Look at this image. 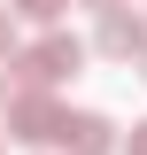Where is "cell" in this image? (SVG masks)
<instances>
[{
  "mask_svg": "<svg viewBox=\"0 0 147 155\" xmlns=\"http://www.w3.org/2000/svg\"><path fill=\"white\" fill-rule=\"evenodd\" d=\"M16 93H54L62 78H77L85 70V39H70V31H47V39H31L16 62Z\"/></svg>",
  "mask_w": 147,
  "mask_h": 155,
  "instance_id": "cell-1",
  "label": "cell"
},
{
  "mask_svg": "<svg viewBox=\"0 0 147 155\" xmlns=\"http://www.w3.org/2000/svg\"><path fill=\"white\" fill-rule=\"evenodd\" d=\"M93 47H101L109 62H139V47H147V23H139V16H101Z\"/></svg>",
  "mask_w": 147,
  "mask_h": 155,
  "instance_id": "cell-4",
  "label": "cell"
},
{
  "mask_svg": "<svg viewBox=\"0 0 147 155\" xmlns=\"http://www.w3.org/2000/svg\"><path fill=\"white\" fill-rule=\"evenodd\" d=\"M139 78H147V47H139Z\"/></svg>",
  "mask_w": 147,
  "mask_h": 155,
  "instance_id": "cell-10",
  "label": "cell"
},
{
  "mask_svg": "<svg viewBox=\"0 0 147 155\" xmlns=\"http://www.w3.org/2000/svg\"><path fill=\"white\" fill-rule=\"evenodd\" d=\"M124 155H147V116L132 124V140H124Z\"/></svg>",
  "mask_w": 147,
  "mask_h": 155,
  "instance_id": "cell-7",
  "label": "cell"
},
{
  "mask_svg": "<svg viewBox=\"0 0 147 155\" xmlns=\"http://www.w3.org/2000/svg\"><path fill=\"white\" fill-rule=\"evenodd\" d=\"M62 124H70V109H62L54 93H16V101H8V132H16L23 147H47V140H62Z\"/></svg>",
  "mask_w": 147,
  "mask_h": 155,
  "instance_id": "cell-2",
  "label": "cell"
},
{
  "mask_svg": "<svg viewBox=\"0 0 147 155\" xmlns=\"http://www.w3.org/2000/svg\"><path fill=\"white\" fill-rule=\"evenodd\" d=\"M77 8H93V16H124V0H77Z\"/></svg>",
  "mask_w": 147,
  "mask_h": 155,
  "instance_id": "cell-8",
  "label": "cell"
},
{
  "mask_svg": "<svg viewBox=\"0 0 147 155\" xmlns=\"http://www.w3.org/2000/svg\"><path fill=\"white\" fill-rule=\"evenodd\" d=\"M70 0H8V16H31V23H54Z\"/></svg>",
  "mask_w": 147,
  "mask_h": 155,
  "instance_id": "cell-5",
  "label": "cell"
},
{
  "mask_svg": "<svg viewBox=\"0 0 147 155\" xmlns=\"http://www.w3.org/2000/svg\"><path fill=\"white\" fill-rule=\"evenodd\" d=\"M8 101H16V93H8V70H0V109H8Z\"/></svg>",
  "mask_w": 147,
  "mask_h": 155,
  "instance_id": "cell-9",
  "label": "cell"
},
{
  "mask_svg": "<svg viewBox=\"0 0 147 155\" xmlns=\"http://www.w3.org/2000/svg\"><path fill=\"white\" fill-rule=\"evenodd\" d=\"M23 47H16V16H8V8H0V70H8V62H16Z\"/></svg>",
  "mask_w": 147,
  "mask_h": 155,
  "instance_id": "cell-6",
  "label": "cell"
},
{
  "mask_svg": "<svg viewBox=\"0 0 147 155\" xmlns=\"http://www.w3.org/2000/svg\"><path fill=\"white\" fill-rule=\"evenodd\" d=\"M62 147H70V155H116L124 140H116V124H109L101 109H77L70 124H62Z\"/></svg>",
  "mask_w": 147,
  "mask_h": 155,
  "instance_id": "cell-3",
  "label": "cell"
}]
</instances>
